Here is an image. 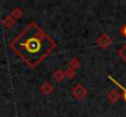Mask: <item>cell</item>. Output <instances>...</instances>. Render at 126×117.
I'll return each instance as SVG.
<instances>
[{"instance_id": "3", "label": "cell", "mask_w": 126, "mask_h": 117, "mask_svg": "<svg viewBox=\"0 0 126 117\" xmlns=\"http://www.w3.org/2000/svg\"><path fill=\"white\" fill-rule=\"evenodd\" d=\"M123 33H124V36H125V37H126V26H125V28L123 29Z\"/></svg>"}, {"instance_id": "2", "label": "cell", "mask_w": 126, "mask_h": 117, "mask_svg": "<svg viewBox=\"0 0 126 117\" xmlns=\"http://www.w3.org/2000/svg\"><path fill=\"white\" fill-rule=\"evenodd\" d=\"M120 55L123 56V59H124V60L126 61V45L124 46V48H123V49H121V51H120Z\"/></svg>"}, {"instance_id": "1", "label": "cell", "mask_w": 126, "mask_h": 117, "mask_svg": "<svg viewBox=\"0 0 126 117\" xmlns=\"http://www.w3.org/2000/svg\"><path fill=\"white\" fill-rule=\"evenodd\" d=\"M109 78H110V79H111V80H113V82H114V83H115V84H116V85L119 87V88H121V89L124 90V98H125V101H126V88H124V87H123V85H121V84H120L119 82H116V80H115L114 78L111 77V76H109Z\"/></svg>"}]
</instances>
